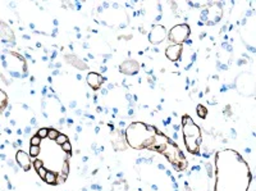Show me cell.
Listing matches in <instances>:
<instances>
[{"mask_svg":"<svg viewBox=\"0 0 256 191\" xmlns=\"http://www.w3.org/2000/svg\"><path fill=\"white\" fill-rule=\"evenodd\" d=\"M190 36V27L187 25L175 26L169 32V40L174 43V45H181Z\"/></svg>","mask_w":256,"mask_h":191,"instance_id":"6da1fadb","label":"cell"},{"mask_svg":"<svg viewBox=\"0 0 256 191\" xmlns=\"http://www.w3.org/2000/svg\"><path fill=\"white\" fill-rule=\"evenodd\" d=\"M165 38V27L155 26L150 32V41L153 44H159Z\"/></svg>","mask_w":256,"mask_h":191,"instance_id":"7a4b0ae2","label":"cell"},{"mask_svg":"<svg viewBox=\"0 0 256 191\" xmlns=\"http://www.w3.org/2000/svg\"><path fill=\"white\" fill-rule=\"evenodd\" d=\"M16 160H17V163L19 164L21 168H23L25 171H28L29 167H31V160H29L28 154H26L25 151H22V150H19L18 153H17Z\"/></svg>","mask_w":256,"mask_h":191,"instance_id":"3957f363","label":"cell"},{"mask_svg":"<svg viewBox=\"0 0 256 191\" xmlns=\"http://www.w3.org/2000/svg\"><path fill=\"white\" fill-rule=\"evenodd\" d=\"M120 71L126 74H135L138 71V64L135 60H127L120 65Z\"/></svg>","mask_w":256,"mask_h":191,"instance_id":"277c9868","label":"cell"},{"mask_svg":"<svg viewBox=\"0 0 256 191\" xmlns=\"http://www.w3.org/2000/svg\"><path fill=\"white\" fill-rule=\"evenodd\" d=\"M181 53H182V46L181 45H172L165 50L166 58H169L170 60H177V59H179Z\"/></svg>","mask_w":256,"mask_h":191,"instance_id":"5b68a950","label":"cell"},{"mask_svg":"<svg viewBox=\"0 0 256 191\" xmlns=\"http://www.w3.org/2000/svg\"><path fill=\"white\" fill-rule=\"evenodd\" d=\"M87 83L94 89V90H97V89H100L101 83H103V78H101L100 74L91 72V73L87 74Z\"/></svg>","mask_w":256,"mask_h":191,"instance_id":"8992f818","label":"cell"},{"mask_svg":"<svg viewBox=\"0 0 256 191\" xmlns=\"http://www.w3.org/2000/svg\"><path fill=\"white\" fill-rule=\"evenodd\" d=\"M44 181H45L46 183H49V185H54V183H56V173L51 172V171H47V172H46L45 178H44Z\"/></svg>","mask_w":256,"mask_h":191,"instance_id":"52a82bcc","label":"cell"},{"mask_svg":"<svg viewBox=\"0 0 256 191\" xmlns=\"http://www.w3.org/2000/svg\"><path fill=\"white\" fill-rule=\"evenodd\" d=\"M7 99H8L7 94H5L3 90H0V112H3L4 108L7 106V101H8Z\"/></svg>","mask_w":256,"mask_h":191,"instance_id":"ba28073f","label":"cell"},{"mask_svg":"<svg viewBox=\"0 0 256 191\" xmlns=\"http://www.w3.org/2000/svg\"><path fill=\"white\" fill-rule=\"evenodd\" d=\"M40 146H35V145H29V155L31 157H37L40 154Z\"/></svg>","mask_w":256,"mask_h":191,"instance_id":"9c48e42d","label":"cell"},{"mask_svg":"<svg viewBox=\"0 0 256 191\" xmlns=\"http://www.w3.org/2000/svg\"><path fill=\"white\" fill-rule=\"evenodd\" d=\"M67 141H68V137L65 136V135H63V133H59V136L56 137V140H55V142H56V144H58V145H60V146L63 145L64 142H67Z\"/></svg>","mask_w":256,"mask_h":191,"instance_id":"30bf717a","label":"cell"},{"mask_svg":"<svg viewBox=\"0 0 256 191\" xmlns=\"http://www.w3.org/2000/svg\"><path fill=\"white\" fill-rule=\"evenodd\" d=\"M59 136V132L56 130H54V128H51V130H49L47 131V137H49L50 140H56V137Z\"/></svg>","mask_w":256,"mask_h":191,"instance_id":"8fae6325","label":"cell"},{"mask_svg":"<svg viewBox=\"0 0 256 191\" xmlns=\"http://www.w3.org/2000/svg\"><path fill=\"white\" fill-rule=\"evenodd\" d=\"M40 144H41V139L38 137L37 135H35V136H32L31 137V140H29V145H35V146H40Z\"/></svg>","mask_w":256,"mask_h":191,"instance_id":"7c38bea8","label":"cell"},{"mask_svg":"<svg viewBox=\"0 0 256 191\" xmlns=\"http://www.w3.org/2000/svg\"><path fill=\"white\" fill-rule=\"evenodd\" d=\"M197 114H199L200 118H205L206 117V109H205L202 105H199L197 106Z\"/></svg>","mask_w":256,"mask_h":191,"instance_id":"4fadbf2b","label":"cell"},{"mask_svg":"<svg viewBox=\"0 0 256 191\" xmlns=\"http://www.w3.org/2000/svg\"><path fill=\"white\" fill-rule=\"evenodd\" d=\"M47 128H40V130H38V132H37V136L40 137L41 140L42 139H45V137H47Z\"/></svg>","mask_w":256,"mask_h":191,"instance_id":"5bb4252c","label":"cell"},{"mask_svg":"<svg viewBox=\"0 0 256 191\" xmlns=\"http://www.w3.org/2000/svg\"><path fill=\"white\" fill-rule=\"evenodd\" d=\"M62 150H64V151H67V153H69V151L72 150V145H71V142H69V141L64 142V144L62 145Z\"/></svg>","mask_w":256,"mask_h":191,"instance_id":"9a60e30c","label":"cell"},{"mask_svg":"<svg viewBox=\"0 0 256 191\" xmlns=\"http://www.w3.org/2000/svg\"><path fill=\"white\" fill-rule=\"evenodd\" d=\"M46 172H47V171H46L45 168H44V167H41V168H38V169H37V173H38V176H40V177L42 178V180H44V178H45V176H46Z\"/></svg>","mask_w":256,"mask_h":191,"instance_id":"2e32d148","label":"cell"},{"mask_svg":"<svg viewBox=\"0 0 256 191\" xmlns=\"http://www.w3.org/2000/svg\"><path fill=\"white\" fill-rule=\"evenodd\" d=\"M42 164H44L42 160H40V159H35V160H34V167H35V169H36V171H37L38 168H41V167H42Z\"/></svg>","mask_w":256,"mask_h":191,"instance_id":"e0dca14e","label":"cell"}]
</instances>
